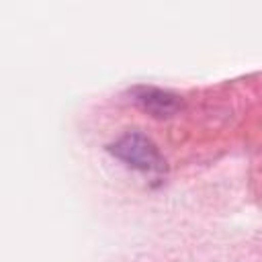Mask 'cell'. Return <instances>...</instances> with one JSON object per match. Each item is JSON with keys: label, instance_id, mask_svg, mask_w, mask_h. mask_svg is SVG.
I'll return each mask as SVG.
<instances>
[{"label": "cell", "instance_id": "1", "mask_svg": "<svg viewBox=\"0 0 262 262\" xmlns=\"http://www.w3.org/2000/svg\"><path fill=\"white\" fill-rule=\"evenodd\" d=\"M108 149L115 158L141 172H162L166 168L156 143L141 133H127L119 137Z\"/></svg>", "mask_w": 262, "mask_h": 262}, {"label": "cell", "instance_id": "2", "mask_svg": "<svg viewBox=\"0 0 262 262\" xmlns=\"http://www.w3.org/2000/svg\"><path fill=\"white\" fill-rule=\"evenodd\" d=\"M131 96L139 108H143L145 113L154 117H172L182 106L176 94L160 90V88H151V86H137L131 90Z\"/></svg>", "mask_w": 262, "mask_h": 262}]
</instances>
